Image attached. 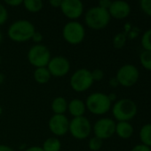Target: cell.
I'll return each instance as SVG.
<instances>
[{"label":"cell","instance_id":"6da1fadb","mask_svg":"<svg viewBox=\"0 0 151 151\" xmlns=\"http://www.w3.org/2000/svg\"><path fill=\"white\" fill-rule=\"evenodd\" d=\"M35 32V26L29 20L18 19L10 25L7 30V35L12 42H25L31 40Z\"/></svg>","mask_w":151,"mask_h":151},{"label":"cell","instance_id":"7a4b0ae2","mask_svg":"<svg viewBox=\"0 0 151 151\" xmlns=\"http://www.w3.org/2000/svg\"><path fill=\"white\" fill-rule=\"evenodd\" d=\"M110 20V15L108 10L99 6L90 8L85 14V22L89 28L100 30L104 28Z\"/></svg>","mask_w":151,"mask_h":151},{"label":"cell","instance_id":"3957f363","mask_svg":"<svg viewBox=\"0 0 151 151\" xmlns=\"http://www.w3.org/2000/svg\"><path fill=\"white\" fill-rule=\"evenodd\" d=\"M85 104L86 109L91 113L95 115H102L107 113L111 106V102L108 96L100 92H95L89 95Z\"/></svg>","mask_w":151,"mask_h":151},{"label":"cell","instance_id":"277c9868","mask_svg":"<svg viewBox=\"0 0 151 151\" xmlns=\"http://www.w3.org/2000/svg\"><path fill=\"white\" fill-rule=\"evenodd\" d=\"M62 37L69 44H80L85 37V28L78 21H69L62 28Z\"/></svg>","mask_w":151,"mask_h":151},{"label":"cell","instance_id":"5b68a950","mask_svg":"<svg viewBox=\"0 0 151 151\" xmlns=\"http://www.w3.org/2000/svg\"><path fill=\"white\" fill-rule=\"evenodd\" d=\"M29 64L36 68L46 67L52 58L50 50L44 44H35L30 47L27 55Z\"/></svg>","mask_w":151,"mask_h":151},{"label":"cell","instance_id":"8992f818","mask_svg":"<svg viewBox=\"0 0 151 151\" xmlns=\"http://www.w3.org/2000/svg\"><path fill=\"white\" fill-rule=\"evenodd\" d=\"M93 83L91 71L86 68L76 70L70 77L69 84L71 88L78 93L88 90Z\"/></svg>","mask_w":151,"mask_h":151},{"label":"cell","instance_id":"52a82bcc","mask_svg":"<svg viewBox=\"0 0 151 151\" xmlns=\"http://www.w3.org/2000/svg\"><path fill=\"white\" fill-rule=\"evenodd\" d=\"M137 111L136 104L130 99L119 100L113 106L112 112L117 120L119 122L126 121L133 119Z\"/></svg>","mask_w":151,"mask_h":151},{"label":"cell","instance_id":"ba28073f","mask_svg":"<svg viewBox=\"0 0 151 151\" xmlns=\"http://www.w3.org/2000/svg\"><path fill=\"white\" fill-rule=\"evenodd\" d=\"M69 132L75 139L85 140L90 135L92 126L89 119L84 116L73 118L72 120H69Z\"/></svg>","mask_w":151,"mask_h":151},{"label":"cell","instance_id":"9c48e42d","mask_svg":"<svg viewBox=\"0 0 151 151\" xmlns=\"http://www.w3.org/2000/svg\"><path fill=\"white\" fill-rule=\"evenodd\" d=\"M46 68L52 76L61 78L69 73L70 70V63L65 57L56 56L50 59Z\"/></svg>","mask_w":151,"mask_h":151},{"label":"cell","instance_id":"30bf717a","mask_svg":"<svg viewBox=\"0 0 151 151\" xmlns=\"http://www.w3.org/2000/svg\"><path fill=\"white\" fill-rule=\"evenodd\" d=\"M60 9L66 18L76 20L82 16L84 4L80 0H62Z\"/></svg>","mask_w":151,"mask_h":151},{"label":"cell","instance_id":"8fae6325","mask_svg":"<svg viewBox=\"0 0 151 151\" xmlns=\"http://www.w3.org/2000/svg\"><path fill=\"white\" fill-rule=\"evenodd\" d=\"M93 133L101 140L110 138L116 133V123L111 119H101L94 124Z\"/></svg>","mask_w":151,"mask_h":151},{"label":"cell","instance_id":"7c38bea8","mask_svg":"<svg viewBox=\"0 0 151 151\" xmlns=\"http://www.w3.org/2000/svg\"><path fill=\"white\" fill-rule=\"evenodd\" d=\"M49 130L55 136H63L69 132V120L65 115L53 114L48 122Z\"/></svg>","mask_w":151,"mask_h":151},{"label":"cell","instance_id":"4fadbf2b","mask_svg":"<svg viewBox=\"0 0 151 151\" xmlns=\"http://www.w3.org/2000/svg\"><path fill=\"white\" fill-rule=\"evenodd\" d=\"M139 78V72L137 68L131 65H126L122 66L117 74V80L118 83L125 87L133 86Z\"/></svg>","mask_w":151,"mask_h":151},{"label":"cell","instance_id":"5bb4252c","mask_svg":"<svg viewBox=\"0 0 151 151\" xmlns=\"http://www.w3.org/2000/svg\"><path fill=\"white\" fill-rule=\"evenodd\" d=\"M109 15L116 19H124L130 13V5L125 1L112 2L109 9Z\"/></svg>","mask_w":151,"mask_h":151},{"label":"cell","instance_id":"9a60e30c","mask_svg":"<svg viewBox=\"0 0 151 151\" xmlns=\"http://www.w3.org/2000/svg\"><path fill=\"white\" fill-rule=\"evenodd\" d=\"M85 104L80 99L75 98L68 103V111L73 118L83 117L85 113Z\"/></svg>","mask_w":151,"mask_h":151},{"label":"cell","instance_id":"2e32d148","mask_svg":"<svg viewBox=\"0 0 151 151\" xmlns=\"http://www.w3.org/2000/svg\"><path fill=\"white\" fill-rule=\"evenodd\" d=\"M52 111L56 115H64V113L68 111V102L62 96L55 97L51 104Z\"/></svg>","mask_w":151,"mask_h":151},{"label":"cell","instance_id":"e0dca14e","mask_svg":"<svg viewBox=\"0 0 151 151\" xmlns=\"http://www.w3.org/2000/svg\"><path fill=\"white\" fill-rule=\"evenodd\" d=\"M34 80L38 84H45L51 80V73H49L46 67H39L36 68L33 73Z\"/></svg>","mask_w":151,"mask_h":151},{"label":"cell","instance_id":"ac0fdd59","mask_svg":"<svg viewBox=\"0 0 151 151\" xmlns=\"http://www.w3.org/2000/svg\"><path fill=\"white\" fill-rule=\"evenodd\" d=\"M116 133L118 134L119 137L123 139H127L132 136L133 129V127L126 121H121L116 125Z\"/></svg>","mask_w":151,"mask_h":151},{"label":"cell","instance_id":"d6986e66","mask_svg":"<svg viewBox=\"0 0 151 151\" xmlns=\"http://www.w3.org/2000/svg\"><path fill=\"white\" fill-rule=\"evenodd\" d=\"M42 149L44 151H61V143L58 138L49 137L44 142Z\"/></svg>","mask_w":151,"mask_h":151},{"label":"cell","instance_id":"ffe728a7","mask_svg":"<svg viewBox=\"0 0 151 151\" xmlns=\"http://www.w3.org/2000/svg\"><path fill=\"white\" fill-rule=\"evenodd\" d=\"M22 4L28 12L32 13L40 12L44 6V4L41 0H25L23 1Z\"/></svg>","mask_w":151,"mask_h":151},{"label":"cell","instance_id":"44dd1931","mask_svg":"<svg viewBox=\"0 0 151 151\" xmlns=\"http://www.w3.org/2000/svg\"><path fill=\"white\" fill-rule=\"evenodd\" d=\"M141 139L145 146H151V124H148L142 128Z\"/></svg>","mask_w":151,"mask_h":151},{"label":"cell","instance_id":"7402d4cb","mask_svg":"<svg viewBox=\"0 0 151 151\" xmlns=\"http://www.w3.org/2000/svg\"><path fill=\"white\" fill-rule=\"evenodd\" d=\"M141 62L146 69L151 70V51L145 50L142 53Z\"/></svg>","mask_w":151,"mask_h":151},{"label":"cell","instance_id":"603a6c76","mask_svg":"<svg viewBox=\"0 0 151 151\" xmlns=\"http://www.w3.org/2000/svg\"><path fill=\"white\" fill-rule=\"evenodd\" d=\"M88 146H89V149L92 151L100 150L102 147V140L94 136L90 139Z\"/></svg>","mask_w":151,"mask_h":151},{"label":"cell","instance_id":"cb8c5ba5","mask_svg":"<svg viewBox=\"0 0 151 151\" xmlns=\"http://www.w3.org/2000/svg\"><path fill=\"white\" fill-rule=\"evenodd\" d=\"M125 41H126V37H125V35L123 34V33H119L117 34L115 37H114V40H113V45L116 49H121L125 43Z\"/></svg>","mask_w":151,"mask_h":151},{"label":"cell","instance_id":"d4e9b609","mask_svg":"<svg viewBox=\"0 0 151 151\" xmlns=\"http://www.w3.org/2000/svg\"><path fill=\"white\" fill-rule=\"evenodd\" d=\"M142 46L144 47V49L146 50L151 51V29L148 30L144 34L142 40Z\"/></svg>","mask_w":151,"mask_h":151},{"label":"cell","instance_id":"484cf974","mask_svg":"<svg viewBox=\"0 0 151 151\" xmlns=\"http://www.w3.org/2000/svg\"><path fill=\"white\" fill-rule=\"evenodd\" d=\"M8 19V11L6 7L0 3V26L4 25Z\"/></svg>","mask_w":151,"mask_h":151},{"label":"cell","instance_id":"4316f807","mask_svg":"<svg viewBox=\"0 0 151 151\" xmlns=\"http://www.w3.org/2000/svg\"><path fill=\"white\" fill-rule=\"evenodd\" d=\"M91 74H92V78L94 81H99L103 79V76H104V73L102 72V70L101 69H94L93 71H91Z\"/></svg>","mask_w":151,"mask_h":151},{"label":"cell","instance_id":"83f0119b","mask_svg":"<svg viewBox=\"0 0 151 151\" xmlns=\"http://www.w3.org/2000/svg\"><path fill=\"white\" fill-rule=\"evenodd\" d=\"M141 5L142 8L143 9V11L151 16V0H142L141 2Z\"/></svg>","mask_w":151,"mask_h":151},{"label":"cell","instance_id":"f1b7e54d","mask_svg":"<svg viewBox=\"0 0 151 151\" xmlns=\"http://www.w3.org/2000/svg\"><path fill=\"white\" fill-rule=\"evenodd\" d=\"M43 39H44L43 35L38 31H36L31 37V40L34 42H36V44H41V42H43Z\"/></svg>","mask_w":151,"mask_h":151},{"label":"cell","instance_id":"f546056e","mask_svg":"<svg viewBox=\"0 0 151 151\" xmlns=\"http://www.w3.org/2000/svg\"><path fill=\"white\" fill-rule=\"evenodd\" d=\"M4 3H5V4L9 5L11 7H18L23 4V1L22 0H5Z\"/></svg>","mask_w":151,"mask_h":151},{"label":"cell","instance_id":"4dcf8cb0","mask_svg":"<svg viewBox=\"0 0 151 151\" xmlns=\"http://www.w3.org/2000/svg\"><path fill=\"white\" fill-rule=\"evenodd\" d=\"M111 4H112V2L109 1V0H101L99 2V5L98 6L101 7V8H102V9H105V10H108L109 11Z\"/></svg>","mask_w":151,"mask_h":151},{"label":"cell","instance_id":"1f68e13d","mask_svg":"<svg viewBox=\"0 0 151 151\" xmlns=\"http://www.w3.org/2000/svg\"><path fill=\"white\" fill-rule=\"evenodd\" d=\"M132 151H150V149L145 145H138L134 149H133Z\"/></svg>","mask_w":151,"mask_h":151},{"label":"cell","instance_id":"d6a6232c","mask_svg":"<svg viewBox=\"0 0 151 151\" xmlns=\"http://www.w3.org/2000/svg\"><path fill=\"white\" fill-rule=\"evenodd\" d=\"M62 0H51L49 1V4H51L53 8H60Z\"/></svg>","mask_w":151,"mask_h":151},{"label":"cell","instance_id":"836d02e7","mask_svg":"<svg viewBox=\"0 0 151 151\" xmlns=\"http://www.w3.org/2000/svg\"><path fill=\"white\" fill-rule=\"evenodd\" d=\"M24 151H44L42 147H39V146H32V147H29V148H27Z\"/></svg>","mask_w":151,"mask_h":151},{"label":"cell","instance_id":"e575fe53","mask_svg":"<svg viewBox=\"0 0 151 151\" xmlns=\"http://www.w3.org/2000/svg\"><path fill=\"white\" fill-rule=\"evenodd\" d=\"M0 151H14L12 148L10 146L4 145V144H0Z\"/></svg>","mask_w":151,"mask_h":151},{"label":"cell","instance_id":"d590c367","mask_svg":"<svg viewBox=\"0 0 151 151\" xmlns=\"http://www.w3.org/2000/svg\"><path fill=\"white\" fill-rule=\"evenodd\" d=\"M110 85L113 87V88H115V87H117V85H118V81L117 80V78H113V79H111L110 80Z\"/></svg>","mask_w":151,"mask_h":151},{"label":"cell","instance_id":"8d00e7d4","mask_svg":"<svg viewBox=\"0 0 151 151\" xmlns=\"http://www.w3.org/2000/svg\"><path fill=\"white\" fill-rule=\"evenodd\" d=\"M108 97H109V100H110V102H111V101L116 100L117 96H116L115 94H110V95H109V96H108Z\"/></svg>","mask_w":151,"mask_h":151},{"label":"cell","instance_id":"74e56055","mask_svg":"<svg viewBox=\"0 0 151 151\" xmlns=\"http://www.w3.org/2000/svg\"><path fill=\"white\" fill-rule=\"evenodd\" d=\"M2 41H3V34H2V32H1V30H0V44H1V42H2Z\"/></svg>","mask_w":151,"mask_h":151},{"label":"cell","instance_id":"f35d334b","mask_svg":"<svg viewBox=\"0 0 151 151\" xmlns=\"http://www.w3.org/2000/svg\"><path fill=\"white\" fill-rule=\"evenodd\" d=\"M2 112H3V109L0 107V116H1V114H2Z\"/></svg>","mask_w":151,"mask_h":151},{"label":"cell","instance_id":"ab89813d","mask_svg":"<svg viewBox=\"0 0 151 151\" xmlns=\"http://www.w3.org/2000/svg\"><path fill=\"white\" fill-rule=\"evenodd\" d=\"M1 62H2V58H1V55H0V65H1Z\"/></svg>","mask_w":151,"mask_h":151}]
</instances>
